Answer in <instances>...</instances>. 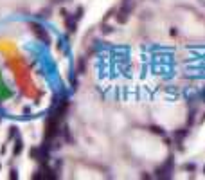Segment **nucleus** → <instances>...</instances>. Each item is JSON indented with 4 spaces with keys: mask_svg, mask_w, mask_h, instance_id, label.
<instances>
[{
    "mask_svg": "<svg viewBox=\"0 0 205 180\" xmlns=\"http://www.w3.org/2000/svg\"><path fill=\"white\" fill-rule=\"evenodd\" d=\"M183 169H187V171H196V166L194 164H183Z\"/></svg>",
    "mask_w": 205,
    "mask_h": 180,
    "instance_id": "11",
    "label": "nucleus"
},
{
    "mask_svg": "<svg viewBox=\"0 0 205 180\" xmlns=\"http://www.w3.org/2000/svg\"><path fill=\"white\" fill-rule=\"evenodd\" d=\"M149 130H151V133H157V135H164V133H166V131H164L160 126H151Z\"/></svg>",
    "mask_w": 205,
    "mask_h": 180,
    "instance_id": "10",
    "label": "nucleus"
},
{
    "mask_svg": "<svg viewBox=\"0 0 205 180\" xmlns=\"http://www.w3.org/2000/svg\"><path fill=\"white\" fill-rule=\"evenodd\" d=\"M173 166H175V158L169 157L168 160H166V164L160 166V167L155 171V177H157V178H169L171 173H173Z\"/></svg>",
    "mask_w": 205,
    "mask_h": 180,
    "instance_id": "5",
    "label": "nucleus"
},
{
    "mask_svg": "<svg viewBox=\"0 0 205 180\" xmlns=\"http://www.w3.org/2000/svg\"><path fill=\"white\" fill-rule=\"evenodd\" d=\"M61 16H63V20H65L67 31H68V33H76V29H78V22H79V20H78L74 14H68L65 9L61 11Z\"/></svg>",
    "mask_w": 205,
    "mask_h": 180,
    "instance_id": "6",
    "label": "nucleus"
},
{
    "mask_svg": "<svg viewBox=\"0 0 205 180\" xmlns=\"http://www.w3.org/2000/svg\"><path fill=\"white\" fill-rule=\"evenodd\" d=\"M52 2H54V4H59V2H63V0H52Z\"/></svg>",
    "mask_w": 205,
    "mask_h": 180,
    "instance_id": "14",
    "label": "nucleus"
},
{
    "mask_svg": "<svg viewBox=\"0 0 205 180\" xmlns=\"http://www.w3.org/2000/svg\"><path fill=\"white\" fill-rule=\"evenodd\" d=\"M32 178H36V180H43V178L56 180V178H58V173L54 171L52 167H49L47 164H40V169L32 175Z\"/></svg>",
    "mask_w": 205,
    "mask_h": 180,
    "instance_id": "3",
    "label": "nucleus"
},
{
    "mask_svg": "<svg viewBox=\"0 0 205 180\" xmlns=\"http://www.w3.org/2000/svg\"><path fill=\"white\" fill-rule=\"evenodd\" d=\"M22 151H23V141H22V139H16V141H15V148H13V155L18 157Z\"/></svg>",
    "mask_w": 205,
    "mask_h": 180,
    "instance_id": "7",
    "label": "nucleus"
},
{
    "mask_svg": "<svg viewBox=\"0 0 205 180\" xmlns=\"http://www.w3.org/2000/svg\"><path fill=\"white\" fill-rule=\"evenodd\" d=\"M85 67H87L85 58H79V61H78V65H76V74H83V72H85Z\"/></svg>",
    "mask_w": 205,
    "mask_h": 180,
    "instance_id": "8",
    "label": "nucleus"
},
{
    "mask_svg": "<svg viewBox=\"0 0 205 180\" xmlns=\"http://www.w3.org/2000/svg\"><path fill=\"white\" fill-rule=\"evenodd\" d=\"M31 157H32V160H36L38 164H47L51 160V148L47 144L31 148Z\"/></svg>",
    "mask_w": 205,
    "mask_h": 180,
    "instance_id": "1",
    "label": "nucleus"
},
{
    "mask_svg": "<svg viewBox=\"0 0 205 180\" xmlns=\"http://www.w3.org/2000/svg\"><path fill=\"white\" fill-rule=\"evenodd\" d=\"M203 173H205V166H203Z\"/></svg>",
    "mask_w": 205,
    "mask_h": 180,
    "instance_id": "15",
    "label": "nucleus"
},
{
    "mask_svg": "<svg viewBox=\"0 0 205 180\" xmlns=\"http://www.w3.org/2000/svg\"><path fill=\"white\" fill-rule=\"evenodd\" d=\"M83 14H85V7H83V6H79L78 9H76V13H74V16H76L78 20H81V18H83Z\"/></svg>",
    "mask_w": 205,
    "mask_h": 180,
    "instance_id": "9",
    "label": "nucleus"
},
{
    "mask_svg": "<svg viewBox=\"0 0 205 180\" xmlns=\"http://www.w3.org/2000/svg\"><path fill=\"white\" fill-rule=\"evenodd\" d=\"M15 135H16V128L13 126V128H11V131H9V141H11V139H13Z\"/></svg>",
    "mask_w": 205,
    "mask_h": 180,
    "instance_id": "12",
    "label": "nucleus"
},
{
    "mask_svg": "<svg viewBox=\"0 0 205 180\" xmlns=\"http://www.w3.org/2000/svg\"><path fill=\"white\" fill-rule=\"evenodd\" d=\"M29 27H31V31H32L34 38H36L40 43H43V45H49V43H51V34H49V31H47L42 23H38V22H31Z\"/></svg>",
    "mask_w": 205,
    "mask_h": 180,
    "instance_id": "2",
    "label": "nucleus"
},
{
    "mask_svg": "<svg viewBox=\"0 0 205 180\" xmlns=\"http://www.w3.org/2000/svg\"><path fill=\"white\" fill-rule=\"evenodd\" d=\"M133 0H122V4H121V9H119L117 13V22L119 23H124L126 20H128V16L132 14L133 11Z\"/></svg>",
    "mask_w": 205,
    "mask_h": 180,
    "instance_id": "4",
    "label": "nucleus"
},
{
    "mask_svg": "<svg viewBox=\"0 0 205 180\" xmlns=\"http://www.w3.org/2000/svg\"><path fill=\"white\" fill-rule=\"evenodd\" d=\"M16 173H18L16 169H11V175H9V177H11L13 180H16V178H18V175H16Z\"/></svg>",
    "mask_w": 205,
    "mask_h": 180,
    "instance_id": "13",
    "label": "nucleus"
}]
</instances>
